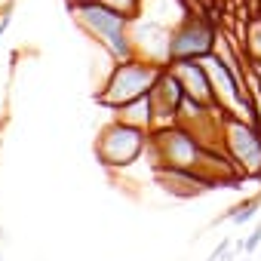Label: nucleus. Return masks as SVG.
Here are the masks:
<instances>
[{
	"label": "nucleus",
	"instance_id": "21",
	"mask_svg": "<svg viewBox=\"0 0 261 261\" xmlns=\"http://www.w3.org/2000/svg\"><path fill=\"white\" fill-rule=\"evenodd\" d=\"M258 16H261V13H258Z\"/></svg>",
	"mask_w": 261,
	"mask_h": 261
},
{
	"label": "nucleus",
	"instance_id": "11",
	"mask_svg": "<svg viewBox=\"0 0 261 261\" xmlns=\"http://www.w3.org/2000/svg\"><path fill=\"white\" fill-rule=\"evenodd\" d=\"M114 117L117 120H123V123H133V126H139V129H154V108H151V95H142V98H133V101H126L123 108H117L114 111Z\"/></svg>",
	"mask_w": 261,
	"mask_h": 261
},
{
	"label": "nucleus",
	"instance_id": "6",
	"mask_svg": "<svg viewBox=\"0 0 261 261\" xmlns=\"http://www.w3.org/2000/svg\"><path fill=\"white\" fill-rule=\"evenodd\" d=\"M218 25L209 22L203 13H188L172 31H169V62L178 59H203L215 49Z\"/></svg>",
	"mask_w": 261,
	"mask_h": 261
},
{
	"label": "nucleus",
	"instance_id": "10",
	"mask_svg": "<svg viewBox=\"0 0 261 261\" xmlns=\"http://www.w3.org/2000/svg\"><path fill=\"white\" fill-rule=\"evenodd\" d=\"M154 178L157 185L169 194V197H178V200H191V197H200L209 191V185L191 172V169H172V166H154Z\"/></svg>",
	"mask_w": 261,
	"mask_h": 261
},
{
	"label": "nucleus",
	"instance_id": "18",
	"mask_svg": "<svg viewBox=\"0 0 261 261\" xmlns=\"http://www.w3.org/2000/svg\"><path fill=\"white\" fill-rule=\"evenodd\" d=\"M74 4H77V0H65V7H68V10H71V7H74Z\"/></svg>",
	"mask_w": 261,
	"mask_h": 261
},
{
	"label": "nucleus",
	"instance_id": "12",
	"mask_svg": "<svg viewBox=\"0 0 261 261\" xmlns=\"http://www.w3.org/2000/svg\"><path fill=\"white\" fill-rule=\"evenodd\" d=\"M240 40H243V59L249 65H261V16L258 13L240 25Z\"/></svg>",
	"mask_w": 261,
	"mask_h": 261
},
{
	"label": "nucleus",
	"instance_id": "19",
	"mask_svg": "<svg viewBox=\"0 0 261 261\" xmlns=\"http://www.w3.org/2000/svg\"><path fill=\"white\" fill-rule=\"evenodd\" d=\"M237 261H252V255H243V258H237Z\"/></svg>",
	"mask_w": 261,
	"mask_h": 261
},
{
	"label": "nucleus",
	"instance_id": "16",
	"mask_svg": "<svg viewBox=\"0 0 261 261\" xmlns=\"http://www.w3.org/2000/svg\"><path fill=\"white\" fill-rule=\"evenodd\" d=\"M237 246H240V255H255L261 249V224H255L243 240H237Z\"/></svg>",
	"mask_w": 261,
	"mask_h": 261
},
{
	"label": "nucleus",
	"instance_id": "7",
	"mask_svg": "<svg viewBox=\"0 0 261 261\" xmlns=\"http://www.w3.org/2000/svg\"><path fill=\"white\" fill-rule=\"evenodd\" d=\"M151 108H154V129H166V126H175L178 123V108H181V98H185V89L178 83V77L172 74V68L166 65L157 77V83L151 86ZM151 129V133H154Z\"/></svg>",
	"mask_w": 261,
	"mask_h": 261
},
{
	"label": "nucleus",
	"instance_id": "3",
	"mask_svg": "<svg viewBox=\"0 0 261 261\" xmlns=\"http://www.w3.org/2000/svg\"><path fill=\"white\" fill-rule=\"evenodd\" d=\"M148 142H151L148 129L111 117V123H105L95 136V160L111 172L129 169L148 154Z\"/></svg>",
	"mask_w": 261,
	"mask_h": 261
},
{
	"label": "nucleus",
	"instance_id": "2",
	"mask_svg": "<svg viewBox=\"0 0 261 261\" xmlns=\"http://www.w3.org/2000/svg\"><path fill=\"white\" fill-rule=\"evenodd\" d=\"M163 68L166 65H157V62H148V59H139V56L126 59V62H114L108 77L95 89V105H101L108 111H117L126 101L148 95Z\"/></svg>",
	"mask_w": 261,
	"mask_h": 261
},
{
	"label": "nucleus",
	"instance_id": "9",
	"mask_svg": "<svg viewBox=\"0 0 261 261\" xmlns=\"http://www.w3.org/2000/svg\"><path fill=\"white\" fill-rule=\"evenodd\" d=\"M172 74L178 77L181 89L188 98H197L203 105H215V95H212V83H209V74H206V65L200 59H178V62H169Z\"/></svg>",
	"mask_w": 261,
	"mask_h": 261
},
{
	"label": "nucleus",
	"instance_id": "14",
	"mask_svg": "<svg viewBox=\"0 0 261 261\" xmlns=\"http://www.w3.org/2000/svg\"><path fill=\"white\" fill-rule=\"evenodd\" d=\"M237 258H240V246H237V240H233V237H224V240L209 252L206 261H237Z\"/></svg>",
	"mask_w": 261,
	"mask_h": 261
},
{
	"label": "nucleus",
	"instance_id": "17",
	"mask_svg": "<svg viewBox=\"0 0 261 261\" xmlns=\"http://www.w3.org/2000/svg\"><path fill=\"white\" fill-rule=\"evenodd\" d=\"M10 25H13V7H7V10H0V40L7 37Z\"/></svg>",
	"mask_w": 261,
	"mask_h": 261
},
{
	"label": "nucleus",
	"instance_id": "8",
	"mask_svg": "<svg viewBox=\"0 0 261 261\" xmlns=\"http://www.w3.org/2000/svg\"><path fill=\"white\" fill-rule=\"evenodd\" d=\"M169 31L172 28L136 16L129 22V40H133L136 56L148 59V62H157V65H169Z\"/></svg>",
	"mask_w": 261,
	"mask_h": 261
},
{
	"label": "nucleus",
	"instance_id": "13",
	"mask_svg": "<svg viewBox=\"0 0 261 261\" xmlns=\"http://www.w3.org/2000/svg\"><path fill=\"white\" fill-rule=\"evenodd\" d=\"M258 206H261V197H246V200H240L237 206H230L224 215H218L212 224H218V221H230L233 227L252 224V221H255V215H258Z\"/></svg>",
	"mask_w": 261,
	"mask_h": 261
},
{
	"label": "nucleus",
	"instance_id": "5",
	"mask_svg": "<svg viewBox=\"0 0 261 261\" xmlns=\"http://www.w3.org/2000/svg\"><path fill=\"white\" fill-rule=\"evenodd\" d=\"M221 151L230 157L243 178H261V126L255 120L224 117Z\"/></svg>",
	"mask_w": 261,
	"mask_h": 261
},
{
	"label": "nucleus",
	"instance_id": "15",
	"mask_svg": "<svg viewBox=\"0 0 261 261\" xmlns=\"http://www.w3.org/2000/svg\"><path fill=\"white\" fill-rule=\"evenodd\" d=\"M101 4H105L108 10H114V13L126 16L129 22H133V19L139 16V10H142V0H101Z\"/></svg>",
	"mask_w": 261,
	"mask_h": 261
},
{
	"label": "nucleus",
	"instance_id": "20",
	"mask_svg": "<svg viewBox=\"0 0 261 261\" xmlns=\"http://www.w3.org/2000/svg\"><path fill=\"white\" fill-rule=\"evenodd\" d=\"M0 261H4V246H0Z\"/></svg>",
	"mask_w": 261,
	"mask_h": 261
},
{
	"label": "nucleus",
	"instance_id": "1",
	"mask_svg": "<svg viewBox=\"0 0 261 261\" xmlns=\"http://www.w3.org/2000/svg\"><path fill=\"white\" fill-rule=\"evenodd\" d=\"M68 13L74 16L77 28L92 37L114 62H126L136 56L133 40H129V19L108 10L101 0H77Z\"/></svg>",
	"mask_w": 261,
	"mask_h": 261
},
{
	"label": "nucleus",
	"instance_id": "4",
	"mask_svg": "<svg viewBox=\"0 0 261 261\" xmlns=\"http://www.w3.org/2000/svg\"><path fill=\"white\" fill-rule=\"evenodd\" d=\"M203 154H206L203 142L188 126L175 123V126H166V129H154L145 157H151V166H172V169L197 172Z\"/></svg>",
	"mask_w": 261,
	"mask_h": 261
}]
</instances>
